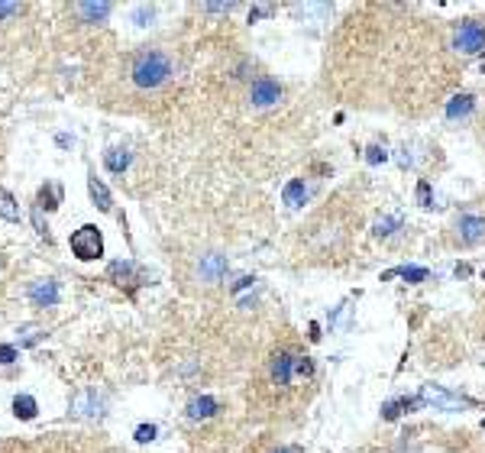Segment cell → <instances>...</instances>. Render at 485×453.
<instances>
[{
	"label": "cell",
	"instance_id": "8",
	"mask_svg": "<svg viewBox=\"0 0 485 453\" xmlns=\"http://www.w3.org/2000/svg\"><path fill=\"white\" fill-rule=\"evenodd\" d=\"M71 414H75V418H101L104 414V398L97 395V388H84V392H78L75 402H71Z\"/></svg>",
	"mask_w": 485,
	"mask_h": 453
},
{
	"label": "cell",
	"instance_id": "35",
	"mask_svg": "<svg viewBox=\"0 0 485 453\" xmlns=\"http://www.w3.org/2000/svg\"><path fill=\"white\" fill-rule=\"evenodd\" d=\"M252 282H256V278H252V276H242V278H236V282H233V288H230V292H233V295H240L242 288H252Z\"/></svg>",
	"mask_w": 485,
	"mask_h": 453
},
{
	"label": "cell",
	"instance_id": "1",
	"mask_svg": "<svg viewBox=\"0 0 485 453\" xmlns=\"http://www.w3.org/2000/svg\"><path fill=\"white\" fill-rule=\"evenodd\" d=\"M130 75H133L136 88L156 91V88H162V84L172 78V62H168V55H162V52H142V55H136Z\"/></svg>",
	"mask_w": 485,
	"mask_h": 453
},
{
	"label": "cell",
	"instance_id": "13",
	"mask_svg": "<svg viewBox=\"0 0 485 453\" xmlns=\"http://www.w3.org/2000/svg\"><path fill=\"white\" fill-rule=\"evenodd\" d=\"M292 376H294V356L285 350L275 353V356H272V382H275V386H288Z\"/></svg>",
	"mask_w": 485,
	"mask_h": 453
},
{
	"label": "cell",
	"instance_id": "18",
	"mask_svg": "<svg viewBox=\"0 0 485 453\" xmlns=\"http://www.w3.org/2000/svg\"><path fill=\"white\" fill-rule=\"evenodd\" d=\"M476 110V97L472 94H456V97H450V104H446V120H463L469 117Z\"/></svg>",
	"mask_w": 485,
	"mask_h": 453
},
{
	"label": "cell",
	"instance_id": "9",
	"mask_svg": "<svg viewBox=\"0 0 485 453\" xmlns=\"http://www.w3.org/2000/svg\"><path fill=\"white\" fill-rule=\"evenodd\" d=\"M456 236H460V243L466 246H476L485 240V217H479V214H463L460 220H456Z\"/></svg>",
	"mask_w": 485,
	"mask_h": 453
},
{
	"label": "cell",
	"instance_id": "10",
	"mask_svg": "<svg viewBox=\"0 0 485 453\" xmlns=\"http://www.w3.org/2000/svg\"><path fill=\"white\" fill-rule=\"evenodd\" d=\"M59 298H62V292H59V282L55 278H39V282L29 285V302L36 308H55Z\"/></svg>",
	"mask_w": 485,
	"mask_h": 453
},
{
	"label": "cell",
	"instance_id": "2",
	"mask_svg": "<svg viewBox=\"0 0 485 453\" xmlns=\"http://www.w3.org/2000/svg\"><path fill=\"white\" fill-rule=\"evenodd\" d=\"M418 402H421V408H434V412H460V408L472 405V398H463V395L450 392V388L427 382V386H421Z\"/></svg>",
	"mask_w": 485,
	"mask_h": 453
},
{
	"label": "cell",
	"instance_id": "20",
	"mask_svg": "<svg viewBox=\"0 0 485 453\" xmlns=\"http://www.w3.org/2000/svg\"><path fill=\"white\" fill-rule=\"evenodd\" d=\"M13 414H17L20 421H33L36 414H39V405H36L33 395H17V398H13Z\"/></svg>",
	"mask_w": 485,
	"mask_h": 453
},
{
	"label": "cell",
	"instance_id": "3",
	"mask_svg": "<svg viewBox=\"0 0 485 453\" xmlns=\"http://www.w3.org/2000/svg\"><path fill=\"white\" fill-rule=\"evenodd\" d=\"M68 246L75 252V259H81V262H91V259H101L104 256V236L94 224L78 226L75 234L68 236Z\"/></svg>",
	"mask_w": 485,
	"mask_h": 453
},
{
	"label": "cell",
	"instance_id": "5",
	"mask_svg": "<svg viewBox=\"0 0 485 453\" xmlns=\"http://www.w3.org/2000/svg\"><path fill=\"white\" fill-rule=\"evenodd\" d=\"M107 278L114 282V285L120 288H133L139 285V282H146V276H142V269L136 266L133 259H117L107 266Z\"/></svg>",
	"mask_w": 485,
	"mask_h": 453
},
{
	"label": "cell",
	"instance_id": "24",
	"mask_svg": "<svg viewBox=\"0 0 485 453\" xmlns=\"http://www.w3.org/2000/svg\"><path fill=\"white\" fill-rule=\"evenodd\" d=\"M59 201H62V188L59 185H42V191H39V208H59Z\"/></svg>",
	"mask_w": 485,
	"mask_h": 453
},
{
	"label": "cell",
	"instance_id": "22",
	"mask_svg": "<svg viewBox=\"0 0 485 453\" xmlns=\"http://www.w3.org/2000/svg\"><path fill=\"white\" fill-rule=\"evenodd\" d=\"M0 217L10 220V224H20V204L7 188H0Z\"/></svg>",
	"mask_w": 485,
	"mask_h": 453
},
{
	"label": "cell",
	"instance_id": "15",
	"mask_svg": "<svg viewBox=\"0 0 485 453\" xmlns=\"http://www.w3.org/2000/svg\"><path fill=\"white\" fill-rule=\"evenodd\" d=\"M88 194H91V201H94V208L97 210H104V214L114 210V198H110L107 185H104L97 175H88Z\"/></svg>",
	"mask_w": 485,
	"mask_h": 453
},
{
	"label": "cell",
	"instance_id": "31",
	"mask_svg": "<svg viewBox=\"0 0 485 453\" xmlns=\"http://www.w3.org/2000/svg\"><path fill=\"white\" fill-rule=\"evenodd\" d=\"M17 360H20L17 346H7V344H0V366H10V363H17Z\"/></svg>",
	"mask_w": 485,
	"mask_h": 453
},
{
	"label": "cell",
	"instance_id": "36",
	"mask_svg": "<svg viewBox=\"0 0 485 453\" xmlns=\"http://www.w3.org/2000/svg\"><path fill=\"white\" fill-rule=\"evenodd\" d=\"M233 7H236V4H204V10H207V13H230Z\"/></svg>",
	"mask_w": 485,
	"mask_h": 453
},
{
	"label": "cell",
	"instance_id": "39",
	"mask_svg": "<svg viewBox=\"0 0 485 453\" xmlns=\"http://www.w3.org/2000/svg\"><path fill=\"white\" fill-rule=\"evenodd\" d=\"M275 453H301V447H278Z\"/></svg>",
	"mask_w": 485,
	"mask_h": 453
},
{
	"label": "cell",
	"instance_id": "38",
	"mask_svg": "<svg viewBox=\"0 0 485 453\" xmlns=\"http://www.w3.org/2000/svg\"><path fill=\"white\" fill-rule=\"evenodd\" d=\"M252 304H256V298H242V302H240V308H242V311H250Z\"/></svg>",
	"mask_w": 485,
	"mask_h": 453
},
{
	"label": "cell",
	"instance_id": "25",
	"mask_svg": "<svg viewBox=\"0 0 485 453\" xmlns=\"http://www.w3.org/2000/svg\"><path fill=\"white\" fill-rule=\"evenodd\" d=\"M130 20H133L136 26H149L152 20H156V7H149V4H139V7L133 10V17H130Z\"/></svg>",
	"mask_w": 485,
	"mask_h": 453
},
{
	"label": "cell",
	"instance_id": "27",
	"mask_svg": "<svg viewBox=\"0 0 485 453\" xmlns=\"http://www.w3.org/2000/svg\"><path fill=\"white\" fill-rule=\"evenodd\" d=\"M294 376L298 379L314 376V363H310V356H294Z\"/></svg>",
	"mask_w": 485,
	"mask_h": 453
},
{
	"label": "cell",
	"instance_id": "32",
	"mask_svg": "<svg viewBox=\"0 0 485 453\" xmlns=\"http://www.w3.org/2000/svg\"><path fill=\"white\" fill-rule=\"evenodd\" d=\"M346 314H350V302H343V304H340V308L334 311V314H330V330H334V327H340V324H343V320H346Z\"/></svg>",
	"mask_w": 485,
	"mask_h": 453
},
{
	"label": "cell",
	"instance_id": "11",
	"mask_svg": "<svg viewBox=\"0 0 485 453\" xmlns=\"http://www.w3.org/2000/svg\"><path fill=\"white\" fill-rule=\"evenodd\" d=\"M110 10H114V4H107V0H91V4H75V17L81 20V23L94 26V23H104V20L110 17Z\"/></svg>",
	"mask_w": 485,
	"mask_h": 453
},
{
	"label": "cell",
	"instance_id": "30",
	"mask_svg": "<svg viewBox=\"0 0 485 453\" xmlns=\"http://www.w3.org/2000/svg\"><path fill=\"white\" fill-rule=\"evenodd\" d=\"M272 13H275V7H272V4H259V7L250 10V23H256V20H266V17H272Z\"/></svg>",
	"mask_w": 485,
	"mask_h": 453
},
{
	"label": "cell",
	"instance_id": "7",
	"mask_svg": "<svg viewBox=\"0 0 485 453\" xmlns=\"http://www.w3.org/2000/svg\"><path fill=\"white\" fill-rule=\"evenodd\" d=\"M250 101H252V107H275L282 101V84L272 81V78H259L250 88Z\"/></svg>",
	"mask_w": 485,
	"mask_h": 453
},
{
	"label": "cell",
	"instance_id": "34",
	"mask_svg": "<svg viewBox=\"0 0 485 453\" xmlns=\"http://www.w3.org/2000/svg\"><path fill=\"white\" fill-rule=\"evenodd\" d=\"M20 13V4H7V0H0V20H10Z\"/></svg>",
	"mask_w": 485,
	"mask_h": 453
},
{
	"label": "cell",
	"instance_id": "4",
	"mask_svg": "<svg viewBox=\"0 0 485 453\" xmlns=\"http://www.w3.org/2000/svg\"><path fill=\"white\" fill-rule=\"evenodd\" d=\"M453 49L460 55H479L485 52V26L482 23H463L453 33Z\"/></svg>",
	"mask_w": 485,
	"mask_h": 453
},
{
	"label": "cell",
	"instance_id": "33",
	"mask_svg": "<svg viewBox=\"0 0 485 453\" xmlns=\"http://www.w3.org/2000/svg\"><path fill=\"white\" fill-rule=\"evenodd\" d=\"M33 224H36V234L49 240V224H42V208H39V204L33 208Z\"/></svg>",
	"mask_w": 485,
	"mask_h": 453
},
{
	"label": "cell",
	"instance_id": "21",
	"mask_svg": "<svg viewBox=\"0 0 485 453\" xmlns=\"http://www.w3.org/2000/svg\"><path fill=\"white\" fill-rule=\"evenodd\" d=\"M395 230H402V217H398V214L378 217L376 224H372V236H376V240H388V236H392Z\"/></svg>",
	"mask_w": 485,
	"mask_h": 453
},
{
	"label": "cell",
	"instance_id": "26",
	"mask_svg": "<svg viewBox=\"0 0 485 453\" xmlns=\"http://www.w3.org/2000/svg\"><path fill=\"white\" fill-rule=\"evenodd\" d=\"M366 162H369V165H385V162H388V149L378 146V143H372L366 149Z\"/></svg>",
	"mask_w": 485,
	"mask_h": 453
},
{
	"label": "cell",
	"instance_id": "16",
	"mask_svg": "<svg viewBox=\"0 0 485 453\" xmlns=\"http://www.w3.org/2000/svg\"><path fill=\"white\" fill-rule=\"evenodd\" d=\"M130 162H133V152L123 149V146H114V149L104 152V165H107V172H114V175H123L126 168H130Z\"/></svg>",
	"mask_w": 485,
	"mask_h": 453
},
{
	"label": "cell",
	"instance_id": "19",
	"mask_svg": "<svg viewBox=\"0 0 485 453\" xmlns=\"http://www.w3.org/2000/svg\"><path fill=\"white\" fill-rule=\"evenodd\" d=\"M421 402L418 398H395V402H388L382 408V418L385 421H395V418H402V414H411V412H418Z\"/></svg>",
	"mask_w": 485,
	"mask_h": 453
},
{
	"label": "cell",
	"instance_id": "14",
	"mask_svg": "<svg viewBox=\"0 0 485 453\" xmlns=\"http://www.w3.org/2000/svg\"><path fill=\"white\" fill-rule=\"evenodd\" d=\"M392 278H404L411 285H421V282L430 278V272H427L424 266H395V269H388V272H382V282H392Z\"/></svg>",
	"mask_w": 485,
	"mask_h": 453
},
{
	"label": "cell",
	"instance_id": "17",
	"mask_svg": "<svg viewBox=\"0 0 485 453\" xmlns=\"http://www.w3.org/2000/svg\"><path fill=\"white\" fill-rule=\"evenodd\" d=\"M282 198H285V204H288V208H301V204L310 198V185L304 182V178H292V182L285 185Z\"/></svg>",
	"mask_w": 485,
	"mask_h": 453
},
{
	"label": "cell",
	"instance_id": "29",
	"mask_svg": "<svg viewBox=\"0 0 485 453\" xmlns=\"http://www.w3.org/2000/svg\"><path fill=\"white\" fill-rule=\"evenodd\" d=\"M156 434H159V428H156V424H139L133 437L139 440V444H149V440H156Z\"/></svg>",
	"mask_w": 485,
	"mask_h": 453
},
{
	"label": "cell",
	"instance_id": "6",
	"mask_svg": "<svg viewBox=\"0 0 485 453\" xmlns=\"http://www.w3.org/2000/svg\"><path fill=\"white\" fill-rule=\"evenodd\" d=\"M226 269H230V262H226L224 252H204L198 259V278L204 285H217L220 278L226 276Z\"/></svg>",
	"mask_w": 485,
	"mask_h": 453
},
{
	"label": "cell",
	"instance_id": "28",
	"mask_svg": "<svg viewBox=\"0 0 485 453\" xmlns=\"http://www.w3.org/2000/svg\"><path fill=\"white\" fill-rule=\"evenodd\" d=\"M418 204H421V208H434V194H430V182H424V178L418 182Z\"/></svg>",
	"mask_w": 485,
	"mask_h": 453
},
{
	"label": "cell",
	"instance_id": "23",
	"mask_svg": "<svg viewBox=\"0 0 485 453\" xmlns=\"http://www.w3.org/2000/svg\"><path fill=\"white\" fill-rule=\"evenodd\" d=\"M17 337H20V346H33L46 337V330H42L39 324H23V327L17 330Z\"/></svg>",
	"mask_w": 485,
	"mask_h": 453
},
{
	"label": "cell",
	"instance_id": "37",
	"mask_svg": "<svg viewBox=\"0 0 485 453\" xmlns=\"http://www.w3.org/2000/svg\"><path fill=\"white\" fill-rule=\"evenodd\" d=\"M398 162H402V168H411V165H414V156H411L408 146H402V149H398Z\"/></svg>",
	"mask_w": 485,
	"mask_h": 453
},
{
	"label": "cell",
	"instance_id": "12",
	"mask_svg": "<svg viewBox=\"0 0 485 453\" xmlns=\"http://www.w3.org/2000/svg\"><path fill=\"white\" fill-rule=\"evenodd\" d=\"M188 418L191 421H207V418H214V414L220 412V405H217V398H210V395H198V398H191L188 402Z\"/></svg>",
	"mask_w": 485,
	"mask_h": 453
}]
</instances>
